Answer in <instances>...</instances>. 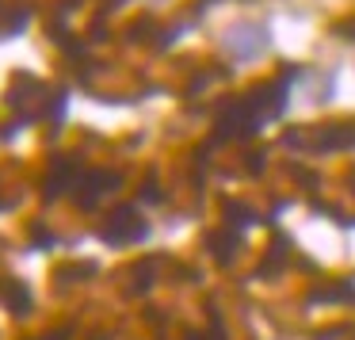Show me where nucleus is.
I'll use <instances>...</instances> for the list:
<instances>
[{"label": "nucleus", "instance_id": "f257e3e1", "mask_svg": "<svg viewBox=\"0 0 355 340\" xmlns=\"http://www.w3.org/2000/svg\"><path fill=\"white\" fill-rule=\"evenodd\" d=\"M263 50H268V31L260 24H237L225 35V54L241 65H252L256 58H263Z\"/></svg>", "mask_w": 355, "mask_h": 340}]
</instances>
